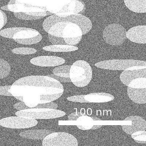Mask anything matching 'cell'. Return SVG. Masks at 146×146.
<instances>
[{
    "instance_id": "cell-35",
    "label": "cell",
    "mask_w": 146,
    "mask_h": 146,
    "mask_svg": "<svg viewBox=\"0 0 146 146\" xmlns=\"http://www.w3.org/2000/svg\"><path fill=\"white\" fill-rule=\"evenodd\" d=\"M7 21L6 14L0 9V31L7 23Z\"/></svg>"
},
{
    "instance_id": "cell-33",
    "label": "cell",
    "mask_w": 146,
    "mask_h": 146,
    "mask_svg": "<svg viewBox=\"0 0 146 146\" xmlns=\"http://www.w3.org/2000/svg\"><path fill=\"white\" fill-rule=\"evenodd\" d=\"M85 95H84L70 96V97L68 98L67 100L69 101H72L73 102L89 103L87 100H85Z\"/></svg>"
},
{
    "instance_id": "cell-20",
    "label": "cell",
    "mask_w": 146,
    "mask_h": 146,
    "mask_svg": "<svg viewBox=\"0 0 146 146\" xmlns=\"http://www.w3.org/2000/svg\"><path fill=\"white\" fill-rule=\"evenodd\" d=\"M94 121L92 117L86 115H82L76 120L77 126L81 130H90L93 127Z\"/></svg>"
},
{
    "instance_id": "cell-7",
    "label": "cell",
    "mask_w": 146,
    "mask_h": 146,
    "mask_svg": "<svg viewBox=\"0 0 146 146\" xmlns=\"http://www.w3.org/2000/svg\"><path fill=\"white\" fill-rule=\"evenodd\" d=\"M125 29L121 25L113 23L105 27L103 33V38L107 43L119 45L123 43L127 38Z\"/></svg>"
},
{
    "instance_id": "cell-37",
    "label": "cell",
    "mask_w": 146,
    "mask_h": 146,
    "mask_svg": "<svg viewBox=\"0 0 146 146\" xmlns=\"http://www.w3.org/2000/svg\"><path fill=\"white\" fill-rule=\"evenodd\" d=\"M14 108L15 109L19 110H24L32 109V108L29 107L26 105L23 102L16 103L13 106Z\"/></svg>"
},
{
    "instance_id": "cell-30",
    "label": "cell",
    "mask_w": 146,
    "mask_h": 146,
    "mask_svg": "<svg viewBox=\"0 0 146 146\" xmlns=\"http://www.w3.org/2000/svg\"><path fill=\"white\" fill-rule=\"evenodd\" d=\"M14 15L18 19L22 20L35 21L38 20L43 18L44 17H36L31 15L25 13H14Z\"/></svg>"
},
{
    "instance_id": "cell-25",
    "label": "cell",
    "mask_w": 146,
    "mask_h": 146,
    "mask_svg": "<svg viewBox=\"0 0 146 146\" xmlns=\"http://www.w3.org/2000/svg\"><path fill=\"white\" fill-rule=\"evenodd\" d=\"M11 71V66L7 62L0 58V79L6 77Z\"/></svg>"
},
{
    "instance_id": "cell-38",
    "label": "cell",
    "mask_w": 146,
    "mask_h": 146,
    "mask_svg": "<svg viewBox=\"0 0 146 146\" xmlns=\"http://www.w3.org/2000/svg\"><path fill=\"white\" fill-rule=\"evenodd\" d=\"M26 14L31 15L36 17H44L47 16V15H52L53 14L50 12L47 11L41 12L36 13H25Z\"/></svg>"
},
{
    "instance_id": "cell-11",
    "label": "cell",
    "mask_w": 146,
    "mask_h": 146,
    "mask_svg": "<svg viewBox=\"0 0 146 146\" xmlns=\"http://www.w3.org/2000/svg\"><path fill=\"white\" fill-rule=\"evenodd\" d=\"M17 2L41 8L53 14L66 3L68 0H15Z\"/></svg>"
},
{
    "instance_id": "cell-42",
    "label": "cell",
    "mask_w": 146,
    "mask_h": 146,
    "mask_svg": "<svg viewBox=\"0 0 146 146\" xmlns=\"http://www.w3.org/2000/svg\"><path fill=\"white\" fill-rule=\"evenodd\" d=\"M1 9L2 10H6V11H9L7 7V5H6V6H2L1 7Z\"/></svg>"
},
{
    "instance_id": "cell-41",
    "label": "cell",
    "mask_w": 146,
    "mask_h": 146,
    "mask_svg": "<svg viewBox=\"0 0 146 146\" xmlns=\"http://www.w3.org/2000/svg\"><path fill=\"white\" fill-rule=\"evenodd\" d=\"M102 126H99V125H93V127L91 128V129H98L101 127Z\"/></svg>"
},
{
    "instance_id": "cell-34",
    "label": "cell",
    "mask_w": 146,
    "mask_h": 146,
    "mask_svg": "<svg viewBox=\"0 0 146 146\" xmlns=\"http://www.w3.org/2000/svg\"><path fill=\"white\" fill-rule=\"evenodd\" d=\"M11 86L0 87V95L6 96H13L11 93Z\"/></svg>"
},
{
    "instance_id": "cell-23",
    "label": "cell",
    "mask_w": 146,
    "mask_h": 146,
    "mask_svg": "<svg viewBox=\"0 0 146 146\" xmlns=\"http://www.w3.org/2000/svg\"><path fill=\"white\" fill-rule=\"evenodd\" d=\"M71 66L65 65L56 67L53 70V74L62 78H70V72Z\"/></svg>"
},
{
    "instance_id": "cell-16",
    "label": "cell",
    "mask_w": 146,
    "mask_h": 146,
    "mask_svg": "<svg viewBox=\"0 0 146 146\" xmlns=\"http://www.w3.org/2000/svg\"><path fill=\"white\" fill-rule=\"evenodd\" d=\"M127 94L134 102L138 104H145L146 88H135L128 87Z\"/></svg>"
},
{
    "instance_id": "cell-15",
    "label": "cell",
    "mask_w": 146,
    "mask_h": 146,
    "mask_svg": "<svg viewBox=\"0 0 146 146\" xmlns=\"http://www.w3.org/2000/svg\"><path fill=\"white\" fill-rule=\"evenodd\" d=\"M126 37L130 41L138 44L146 43V26L139 25L132 27L126 32Z\"/></svg>"
},
{
    "instance_id": "cell-29",
    "label": "cell",
    "mask_w": 146,
    "mask_h": 146,
    "mask_svg": "<svg viewBox=\"0 0 146 146\" xmlns=\"http://www.w3.org/2000/svg\"><path fill=\"white\" fill-rule=\"evenodd\" d=\"M12 52L15 54H31L36 53L37 50L36 49L29 48H18L13 49Z\"/></svg>"
},
{
    "instance_id": "cell-28",
    "label": "cell",
    "mask_w": 146,
    "mask_h": 146,
    "mask_svg": "<svg viewBox=\"0 0 146 146\" xmlns=\"http://www.w3.org/2000/svg\"><path fill=\"white\" fill-rule=\"evenodd\" d=\"M131 137L137 143L140 144H146V131H139L133 133Z\"/></svg>"
},
{
    "instance_id": "cell-13",
    "label": "cell",
    "mask_w": 146,
    "mask_h": 146,
    "mask_svg": "<svg viewBox=\"0 0 146 146\" xmlns=\"http://www.w3.org/2000/svg\"><path fill=\"white\" fill-rule=\"evenodd\" d=\"M84 8V5L78 0H70L60 10L55 14L57 16L64 17L69 15L78 14Z\"/></svg>"
},
{
    "instance_id": "cell-43",
    "label": "cell",
    "mask_w": 146,
    "mask_h": 146,
    "mask_svg": "<svg viewBox=\"0 0 146 146\" xmlns=\"http://www.w3.org/2000/svg\"><path fill=\"white\" fill-rule=\"evenodd\" d=\"M92 119H93L94 120V121H96V120H101L100 119H99L98 118H96V117H92Z\"/></svg>"
},
{
    "instance_id": "cell-4",
    "label": "cell",
    "mask_w": 146,
    "mask_h": 146,
    "mask_svg": "<svg viewBox=\"0 0 146 146\" xmlns=\"http://www.w3.org/2000/svg\"><path fill=\"white\" fill-rule=\"evenodd\" d=\"M48 33L52 36L62 38L78 37L83 35L79 26L69 22H60L55 23L50 27Z\"/></svg>"
},
{
    "instance_id": "cell-32",
    "label": "cell",
    "mask_w": 146,
    "mask_h": 146,
    "mask_svg": "<svg viewBox=\"0 0 146 146\" xmlns=\"http://www.w3.org/2000/svg\"><path fill=\"white\" fill-rule=\"evenodd\" d=\"M58 108V105L55 103L50 102L45 104H39L33 108H44L56 109Z\"/></svg>"
},
{
    "instance_id": "cell-31",
    "label": "cell",
    "mask_w": 146,
    "mask_h": 146,
    "mask_svg": "<svg viewBox=\"0 0 146 146\" xmlns=\"http://www.w3.org/2000/svg\"><path fill=\"white\" fill-rule=\"evenodd\" d=\"M82 38V36L72 38H63L64 41L66 45H74L79 44Z\"/></svg>"
},
{
    "instance_id": "cell-3",
    "label": "cell",
    "mask_w": 146,
    "mask_h": 146,
    "mask_svg": "<svg viewBox=\"0 0 146 146\" xmlns=\"http://www.w3.org/2000/svg\"><path fill=\"white\" fill-rule=\"evenodd\" d=\"M120 79L128 87L146 88V66H134L124 70Z\"/></svg>"
},
{
    "instance_id": "cell-5",
    "label": "cell",
    "mask_w": 146,
    "mask_h": 146,
    "mask_svg": "<svg viewBox=\"0 0 146 146\" xmlns=\"http://www.w3.org/2000/svg\"><path fill=\"white\" fill-rule=\"evenodd\" d=\"M13 85L56 87L64 89L63 86L60 82L47 76H31L25 77L16 81Z\"/></svg>"
},
{
    "instance_id": "cell-17",
    "label": "cell",
    "mask_w": 146,
    "mask_h": 146,
    "mask_svg": "<svg viewBox=\"0 0 146 146\" xmlns=\"http://www.w3.org/2000/svg\"><path fill=\"white\" fill-rule=\"evenodd\" d=\"M54 132L55 131L48 130H29L21 132L19 135L25 139H43L47 135Z\"/></svg>"
},
{
    "instance_id": "cell-10",
    "label": "cell",
    "mask_w": 146,
    "mask_h": 146,
    "mask_svg": "<svg viewBox=\"0 0 146 146\" xmlns=\"http://www.w3.org/2000/svg\"><path fill=\"white\" fill-rule=\"evenodd\" d=\"M38 124L34 119L18 116L10 117L0 120V125L11 129H25L34 127Z\"/></svg>"
},
{
    "instance_id": "cell-1",
    "label": "cell",
    "mask_w": 146,
    "mask_h": 146,
    "mask_svg": "<svg viewBox=\"0 0 146 146\" xmlns=\"http://www.w3.org/2000/svg\"><path fill=\"white\" fill-rule=\"evenodd\" d=\"M60 22H71L77 25L81 29L83 35L89 32L92 27V22L89 18L79 14H73L64 17H59L56 14H53L44 20L42 24L43 27L45 31L48 33L52 26Z\"/></svg>"
},
{
    "instance_id": "cell-6",
    "label": "cell",
    "mask_w": 146,
    "mask_h": 146,
    "mask_svg": "<svg viewBox=\"0 0 146 146\" xmlns=\"http://www.w3.org/2000/svg\"><path fill=\"white\" fill-rule=\"evenodd\" d=\"M18 116L34 119H50L59 118L66 115L65 112L56 109L33 108L19 110L16 112Z\"/></svg>"
},
{
    "instance_id": "cell-2",
    "label": "cell",
    "mask_w": 146,
    "mask_h": 146,
    "mask_svg": "<svg viewBox=\"0 0 146 146\" xmlns=\"http://www.w3.org/2000/svg\"><path fill=\"white\" fill-rule=\"evenodd\" d=\"M92 70L89 64L85 61L79 60L71 66L70 78L72 82L78 87H84L91 82Z\"/></svg>"
},
{
    "instance_id": "cell-21",
    "label": "cell",
    "mask_w": 146,
    "mask_h": 146,
    "mask_svg": "<svg viewBox=\"0 0 146 146\" xmlns=\"http://www.w3.org/2000/svg\"><path fill=\"white\" fill-rule=\"evenodd\" d=\"M43 50L52 52H69L78 50V48L67 45H53L45 46Z\"/></svg>"
},
{
    "instance_id": "cell-40",
    "label": "cell",
    "mask_w": 146,
    "mask_h": 146,
    "mask_svg": "<svg viewBox=\"0 0 146 146\" xmlns=\"http://www.w3.org/2000/svg\"><path fill=\"white\" fill-rule=\"evenodd\" d=\"M14 97L17 100H20L21 101L23 102V96H14Z\"/></svg>"
},
{
    "instance_id": "cell-26",
    "label": "cell",
    "mask_w": 146,
    "mask_h": 146,
    "mask_svg": "<svg viewBox=\"0 0 146 146\" xmlns=\"http://www.w3.org/2000/svg\"><path fill=\"white\" fill-rule=\"evenodd\" d=\"M42 36L40 33L35 37L27 39H14V41L18 44L23 45H32L38 43L42 40Z\"/></svg>"
},
{
    "instance_id": "cell-22",
    "label": "cell",
    "mask_w": 146,
    "mask_h": 146,
    "mask_svg": "<svg viewBox=\"0 0 146 146\" xmlns=\"http://www.w3.org/2000/svg\"><path fill=\"white\" fill-rule=\"evenodd\" d=\"M40 33L36 30L27 28V29L19 31L14 35L13 39H23L35 37Z\"/></svg>"
},
{
    "instance_id": "cell-8",
    "label": "cell",
    "mask_w": 146,
    "mask_h": 146,
    "mask_svg": "<svg viewBox=\"0 0 146 146\" xmlns=\"http://www.w3.org/2000/svg\"><path fill=\"white\" fill-rule=\"evenodd\" d=\"M43 146H77V139L68 133L53 132L47 135L43 140Z\"/></svg>"
},
{
    "instance_id": "cell-36",
    "label": "cell",
    "mask_w": 146,
    "mask_h": 146,
    "mask_svg": "<svg viewBox=\"0 0 146 146\" xmlns=\"http://www.w3.org/2000/svg\"><path fill=\"white\" fill-rule=\"evenodd\" d=\"M47 76L53 78L56 80L60 82H62V83H70L71 82V79L70 78H62L61 77L57 76L54 75V74H50L46 75Z\"/></svg>"
},
{
    "instance_id": "cell-12",
    "label": "cell",
    "mask_w": 146,
    "mask_h": 146,
    "mask_svg": "<svg viewBox=\"0 0 146 146\" xmlns=\"http://www.w3.org/2000/svg\"><path fill=\"white\" fill-rule=\"evenodd\" d=\"M125 121H131V125H122V130L125 132L131 135L133 133L139 131H144L146 130V122L145 120L139 116H131L127 117Z\"/></svg>"
},
{
    "instance_id": "cell-39",
    "label": "cell",
    "mask_w": 146,
    "mask_h": 146,
    "mask_svg": "<svg viewBox=\"0 0 146 146\" xmlns=\"http://www.w3.org/2000/svg\"><path fill=\"white\" fill-rule=\"evenodd\" d=\"M83 115H84L82 114L80 112H75L68 116V120L69 121H76L79 117Z\"/></svg>"
},
{
    "instance_id": "cell-18",
    "label": "cell",
    "mask_w": 146,
    "mask_h": 146,
    "mask_svg": "<svg viewBox=\"0 0 146 146\" xmlns=\"http://www.w3.org/2000/svg\"><path fill=\"white\" fill-rule=\"evenodd\" d=\"M84 99L89 103H106L114 99V96L106 93H93L85 95Z\"/></svg>"
},
{
    "instance_id": "cell-27",
    "label": "cell",
    "mask_w": 146,
    "mask_h": 146,
    "mask_svg": "<svg viewBox=\"0 0 146 146\" xmlns=\"http://www.w3.org/2000/svg\"><path fill=\"white\" fill-rule=\"evenodd\" d=\"M63 94V92H62L59 94L40 95V100L39 104H45L52 102L59 98Z\"/></svg>"
},
{
    "instance_id": "cell-19",
    "label": "cell",
    "mask_w": 146,
    "mask_h": 146,
    "mask_svg": "<svg viewBox=\"0 0 146 146\" xmlns=\"http://www.w3.org/2000/svg\"><path fill=\"white\" fill-rule=\"evenodd\" d=\"M125 5L131 11L137 13L146 12V0H124Z\"/></svg>"
},
{
    "instance_id": "cell-24",
    "label": "cell",
    "mask_w": 146,
    "mask_h": 146,
    "mask_svg": "<svg viewBox=\"0 0 146 146\" xmlns=\"http://www.w3.org/2000/svg\"><path fill=\"white\" fill-rule=\"evenodd\" d=\"M27 28L26 27H12L5 29L0 31V36L7 38L13 39L14 35L17 32Z\"/></svg>"
},
{
    "instance_id": "cell-14",
    "label": "cell",
    "mask_w": 146,
    "mask_h": 146,
    "mask_svg": "<svg viewBox=\"0 0 146 146\" xmlns=\"http://www.w3.org/2000/svg\"><path fill=\"white\" fill-rule=\"evenodd\" d=\"M33 64L41 66H54L64 63L66 61L61 57L55 56H40L31 60Z\"/></svg>"
},
{
    "instance_id": "cell-9",
    "label": "cell",
    "mask_w": 146,
    "mask_h": 146,
    "mask_svg": "<svg viewBox=\"0 0 146 146\" xmlns=\"http://www.w3.org/2000/svg\"><path fill=\"white\" fill-rule=\"evenodd\" d=\"M95 66L106 70L124 71L134 66H146V62L135 60H112L101 61L96 63Z\"/></svg>"
}]
</instances>
